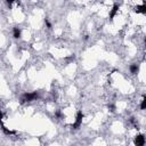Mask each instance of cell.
<instances>
[{
	"instance_id": "8fae6325",
	"label": "cell",
	"mask_w": 146,
	"mask_h": 146,
	"mask_svg": "<svg viewBox=\"0 0 146 146\" xmlns=\"http://www.w3.org/2000/svg\"><path fill=\"white\" fill-rule=\"evenodd\" d=\"M2 118H4V113H2V112H0V125L2 123Z\"/></svg>"
},
{
	"instance_id": "52a82bcc",
	"label": "cell",
	"mask_w": 146,
	"mask_h": 146,
	"mask_svg": "<svg viewBox=\"0 0 146 146\" xmlns=\"http://www.w3.org/2000/svg\"><path fill=\"white\" fill-rule=\"evenodd\" d=\"M21 29L19 28H14V30H13V34H14V38H16V39H18V38H21Z\"/></svg>"
},
{
	"instance_id": "ba28073f",
	"label": "cell",
	"mask_w": 146,
	"mask_h": 146,
	"mask_svg": "<svg viewBox=\"0 0 146 146\" xmlns=\"http://www.w3.org/2000/svg\"><path fill=\"white\" fill-rule=\"evenodd\" d=\"M129 69H130V72L132 73V74H136V73L138 72V70H139V66H138L137 64H131Z\"/></svg>"
},
{
	"instance_id": "277c9868",
	"label": "cell",
	"mask_w": 146,
	"mask_h": 146,
	"mask_svg": "<svg viewBox=\"0 0 146 146\" xmlns=\"http://www.w3.org/2000/svg\"><path fill=\"white\" fill-rule=\"evenodd\" d=\"M118 10H119V5L118 4H114L113 7H112V9H111V11H110V18L113 19L114 16H115V14L118 13Z\"/></svg>"
},
{
	"instance_id": "9c48e42d",
	"label": "cell",
	"mask_w": 146,
	"mask_h": 146,
	"mask_svg": "<svg viewBox=\"0 0 146 146\" xmlns=\"http://www.w3.org/2000/svg\"><path fill=\"white\" fill-rule=\"evenodd\" d=\"M140 108H142V110H145V108H146V98H145V96L143 97V99H142V104H140Z\"/></svg>"
},
{
	"instance_id": "30bf717a",
	"label": "cell",
	"mask_w": 146,
	"mask_h": 146,
	"mask_svg": "<svg viewBox=\"0 0 146 146\" xmlns=\"http://www.w3.org/2000/svg\"><path fill=\"white\" fill-rule=\"evenodd\" d=\"M45 23H46V24H47L48 29H52V24H50V23H49V21H48V19H47V18H46V19H45Z\"/></svg>"
},
{
	"instance_id": "8992f818",
	"label": "cell",
	"mask_w": 146,
	"mask_h": 146,
	"mask_svg": "<svg viewBox=\"0 0 146 146\" xmlns=\"http://www.w3.org/2000/svg\"><path fill=\"white\" fill-rule=\"evenodd\" d=\"M136 11H137V13L145 14L146 13V5H145V2L142 5V6H138L137 8H136Z\"/></svg>"
},
{
	"instance_id": "5b68a950",
	"label": "cell",
	"mask_w": 146,
	"mask_h": 146,
	"mask_svg": "<svg viewBox=\"0 0 146 146\" xmlns=\"http://www.w3.org/2000/svg\"><path fill=\"white\" fill-rule=\"evenodd\" d=\"M1 129L6 135H15L16 133V130H9V129H7L5 126H2V125H1Z\"/></svg>"
},
{
	"instance_id": "7a4b0ae2",
	"label": "cell",
	"mask_w": 146,
	"mask_h": 146,
	"mask_svg": "<svg viewBox=\"0 0 146 146\" xmlns=\"http://www.w3.org/2000/svg\"><path fill=\"white\" fill-rule=\"evenodd\" d=\"M82 119H83V113L81 111H79L77 113V118H75V122L72 125V128L73 129H79L80 126L82 123Z\"/></svg>"
},
{
	"instance_id": "3957f363",
	"label": "cell",
	"mask_w": 146,
	"mask_h": 146,
	"mask_svg": "<svg viewBox=\"0 0 146 146\" xmlns=\"http://www.w3.org/2000/svg\"><path fill=\"white\" fill-rule=\"evenodd\" d=\"M145 145V136L138 135L135 138V146H144Z\"/></svg>"
},
{
	"instance_id": "6da1fadb",
	"label": "cell",
	"mask_w": 146,
	"mask_h": 146,
	"mask_svg": "<svg viewBox=\"0 0 146 146\" xmlns=\"http://www.w3.org/2000/svg\"><path fill=\"white\" fill-rule=\"evenodd\" d=\"M39 97V94L36 91H33V92H25L23 96L21 97V103L24 104V103H29V102H32V101H35L36 98Z\"/></svg>"
},
{
	"instance_id": "7c38bea8",
	"label": "cell",
	"mask_w": 146,
	"mask_h": 146,
	"mask_svg": "<svg viewBox=\"0 0 146 146\" xmlns=\"http://www.w3.org/2000/svg\"><path fill=\"white\" fill-rule=\"evenodd\" d=\"M108 108H110V110H111V111H112V112H113V111H114V110H115V106H114V105H108Z\"/></svg>"
}]
</instances>
